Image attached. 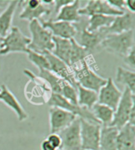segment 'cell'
Returning <instances> with one entry per match:
<instances>
[{"instance_id": "obj_2", "label": "cell", "mask_w": 135, "mask_h": 150, "mask_svg": "<svg viewBox=\"0 0 135 150\" xmlns=\"http://www.w3.org/2000/svg\"><path fill=\"white\" fill-rule=\"evenodd\" d=\"M29 29L31 34V41L28 49L40 54H43L44 52H52L54 49L53 36L48 29L42 26L40 21L38 20L30 21Z\"/></svg>"}, {"instance_id": "obj_34", "label": "cell", "mask_w": 135, "mask_h": 150, "mask_svg": "<svg viewBox=\"0 0 135 150\" xmlns=\"http://www.w3.org/2000/svg\"><path fill=\"white\" fill-rule=\"evenodd\" d=\"M73 1L74 0H54L53 5H55V13L57 14L63 6L72 3Z\"/></svg>"}, {"instance_id": "obj_25", "label": "cell", "mask_w": 135, "mask_h": 150, "mask_svg": "<svg viewBox=\"0 0 135 150\" xmlns=\"http://www.w3.org/2000/svg\"><path fill=\"white\" fill-rule=\"evenodd\" d=\"M38 71H39L38 77L42 78L49 86L52 93L61 94L62 87L66 81L61 79L59 77H58L57 75L49 70L38 69Z\"/></svg>"}, {"instance_id": "obj_29", "label": "cell", "mask_w": 135, "mask_h": 150, "mask_svg": "<svg viewBox=\"0 0 135 150\" xmlns=\"http://www.w3.org/2000/svg\"><path fill=\"white\" fill-rule=\"evenodd\" d=\"M27 55L29 62H32L34 66H36L37 69H45L50 70L49 63L44 54L37 53L29 50L27 52Z\"/></svg>"}, {"instance_id": "obj_35", "label": "cell", "mask_w": 135, "mask_h": 150, "mask_svg": "<svg viewBox=\"0 0 135 150\" xmlns=\"http://www.w3.org/2000/svg\"><path fill=\"white\" fill-rule=\"evenodd\" d=\"M125 6L126 8L129 10L130 13H134L135 12V1L134 0H127L125 1Z\"/></svg>"}, {"instance_id": "obj_17", "label": "cell", "mask_w": 135, "mask_h": 150, "mask_svg": "<svg viewBox=\"0 0 135 150\" xmlns=\"http://www.w3.org/2000/svg\"><path fill=\"white\" fill-rule=\"evenodd\" d=\"M20 1H10L5 10L0 13V38L5 37L12 28L13 16Z\"/></svg>"}, {"instance_id": "obj_11", "label": "cell", "mask_w": 135, "mask_h": 150, "mask_svg": "<svg viewBox=\"0 0 135 150\" xmlns=\"http://www.w3.org/2000/svg\"><path fill=\"white\" fill-rule=\"evenodd\" d=\"M122 92L119 89L112 78H107V82L98 92V104H104L115 111L122 97Z\"/></svg>"}, {"instance_id": "obj_30", "label": "cell", "mask_w": 135, "mask_h": 150, "mask_svg": "<svg viewBox=\"0 0 135 150\" xmlns=\"http://www.w3.org/2000/svg\"><path fill=\"white\" fill-rule=\"evenodd\" d=\"M66 100H67L70 103L78 105V91L77 88L73 87L69 83L66 82L62 88L61 94Z\"/></svg>"}, {"instance_id": "obj_15", "label": "cell", "mask_w": 135, "mask_h": 150, "mask_svg": "<svg viewBox=\"0 0 135 150\" xmlns=\"http://www.w3.org/2000/svg\"><path fill=\"white\" fill-rule=\"evenodd\" d=\"M134 13L125 12L122 15L115 17L114 21L109 27L100 29L106 36L107 34H119L134 30Z\"/></svg>"}, {"instance_id": "obj_24", "label": "cell", "mask_w": 135, "mask_h": 150, "mask_svg": "<svg viewBox=\"0 0 135 150\" xmlns=\"http://www.w3.org/2000/svg\"><path fill=\"white\" fill-rule=\"evenodd\" d=\"M91 111L95 119L100 122L102 127H107L112 124L115 111L111 108L96 103L91 108Z\"/></svg>"}, {"instance_id": "obj_14", "label": "cell", "mask_w": 135, "mask_h": 150, "mask_svg": "<svg viewBox=\"0 0 135 150\" xmlns=\"http://www.w3.org/2000/svg\"><path fill=\"white\" fill-rule=\"evenodd\" d=\"M0 101H2L6 106L10 108L15 113L20 122L25 121L29 118V114H27L15 95L7 88L5 84L0 86Z\"/></svg>"}, {"instance_id": "obj_37", "label": "cell", "mask_w": 135, "mask_h": 150, "mask_svg": "<svg viewBox=\"0 0 135 150\" xmlns=\"http://www.w3.org/2000/svg\"><path fill=\"white\" fill-rule=\"evenodd\" d=\"M59 150H61V149H59Z\"/></svg>"}, {"instance_id": "obj_23", "label": "cell", "mask_w": 135, "mask_h": 150, "mask_svg": "<svg viewBox=\"0 0 135 150\" xmlns=\"http://www.w3.org/2000/svg\"><path fill=\"white\" fill-rule=\"evenodd\" d=\"M78 105L81 108L91 110L93 105L98 102V93L90 90L78 85Z\"/></svg>"}, {"instance_id": "obj_1", "label": "cell", "mask_w": 135, "mask_h": 150, "mask_svg": "<svg viewBox=\"0 0 135 150\" xmlns=\"http://www.w3.org/2000/svg\"><path fill=\"white\" fill-rule=\"evenodd\" d=\"M104 50L112 54L125 57L134 47V31L119 34H107L100 44Z\"/></svg>"}, {"instance_id": "obj_13", "label": "cell", "mask_w": 135, "mask_h": 150, "mask_svg": "<svg viewBox=\"0 0 135 150\" xmlns=\"http://www.w3.org/2000/svg\"><path fill=\"white\" fill-rule=\"evenodd\" d=\"M40 23L45 29H48L52 33V36L59 37L62 39H74L78 34V30L73 24L66 21H54V20H41Z\"/></svg>"}, {"instance_id": "obj_38", "label": "cell", "mask_w": 135, "mask_h": 150, "mask_svg": "<svg viewBox=\"0 0 135 150\" xmlns=\"http://www.w3.org/2000/svg\"><path fill=\"white\" fill-rule=\"evenodd\" d=\"M81 150H83V149H81Z\"/></svg>"}, {"instance_id": "obj_9", "label": "cell", "mask_w": 135, "mask_h": 150, "mask_svg": "<svg viewBox=\"0 0 135 150\" xmlns=\"http://www.w3.org/2000/svg\"><path fill=\"white\" fill-rule=\"evenodd\" d=\"M78 116L63 109L51 107L49 109V122L51 134H58L66 129Z\"/></svg>"}, {"instance_id": "obj_6", "label": "cell", "mask_w": 135, "mask_h": 150, "mask_svg": "<svg viewBox=\"0 0 135 150\" xmlns=\"http://www.w3.org/2000/svg\"><path fill=\"white\" fill-rule=\"evenodd\" d=\"M134 94H133L127 88H124L122 97L117 105L114 113V118L110 126L116 127L118 129L126 126L129 122L130 111L135 105Z\"/></svg>"}, {"instance_id": "obj_16", "label": "cell", "mask_w": 135, "mask_h": 150, "mask_svg": "<svg viewBox=\"0 0 135 150\" xmlns=\"http://www.w3.org/2000/svg\"><path fill=\"white\" fill-rule=\"evenodd\" d=\"M117 150H135V127L129 123L119 129Z\"/></svg>"}, {"instance_id": "obj_18", "label": "cell", "mask_w": 135, "mask_h": 150, "mask_svg": "<svg viewBox=\"0 0 135 150\" xmlns=\"http://www.w3.org/2000/svg\"><path fill=\"white\" fill-rule=\"evenodd\" d=\"M81 1L74 0L73 3L68 4L59 11L54 21H66L68 23H77L80 21L81 16L79 14Z\"/></svg>"}, {"instance_id": "obj_3", "label": "cell", "mask_w": 135, "mask_h": 150, "mask_svg": "<svg viewBox=\"0 0 135 150\" xmlns=\"http://www.w3.org/2000/svg\"><path fill=\"white\" fill-rule=\"evenodd\" d=\"M24 74L29 78V81L27 82L25 88L26 99L36 105H40L38 99L41 105L47 103L52 93L49 86L42 78L34 75L31 70L25 69L24 70Z\"/></svg>"}, {"instance_id": "obj_5", "label": "cell", "mask_w": 135, "mask_h": 150, "mask_svg": "<svg viewBox=\"0 0 135 150\" xmlns=\"http://www.w3.org/2000/svg\"><path fill=\"white\" fill-rule=\"evenodd\" d=\"M30 41V37L26 36L18 26H12L7 35L1 38L0 55H7L11 53L27 54Z\"/></svg>"}, {"instance_id": "obj_32", "label": "cell", "mask_w": 135, "mask_h": 150, "mask_svg": "<svg viewBox=\"0 0 135 150\" xmlns=\"http://www.w3.org/2000/svg\"><path fill=\"white\" fill-rule=\"evenodd\" d=\"M124 59V62L127 65L128 67H130L132 70L134 71V70L135 69V50L134 47H133L132 49L130 50V52L128 53L125 57H123Z\"/></svg>"}, {"instance_id": "obj_27", "label": "cell", "mask_w": 135, "mask_h": 150, "mask_svg": "<svg viewBox=\"0 0 135 150\" xmlns=\"http://www.w3.org/2000/svg\"><path fill=\"white\" fill-rule=\"evenodd\" d=\"M116 82L124 86L135 95V73L122 67H118L115 75Z\"/></svg>"}, {"instance_id": "obj_7", "label": "cell", "mask_w": 135, "mask_h": 150, "mask_svg": "<svg viewBox=\"0 0 135 150\" xmlns=\"http://www.w3.org/2000/svg\"><path fill=\"white\" fill-rule=\"evenodd\" d=\"M81 149L99 150L101 125L80 119Z\"/></svg>"}, {"instance_id": "obj_4", "label": "cell", "mask_w": 135, "mask_h": 150, "mask_svg": "<svg viewBox=\"0 0 135 150\" xmlns=\"http://www.w3.org/2000/svg\"><path fill=\"white\" fill-rule=\"evenodd\" d=\"M88 60H84L83 62L71 68V70L79 86L98 93L106 84L107 79L102 78L92 69Z\"/></svg>"}, {"instance_id": "obj_12", "label": "cell", "mask_w": 135, "mask_h": 150, "mask_svg": "<svg viewBox=\"0 0 135 150\" xmlns=\"http://www.w3.org/2000/svg\"><path fill=\"white\" fill-rule=\"evenodd\" d=\"M125 12L118 11L112 7L106 0H90L88 1L86 6L83 8H80V16L90 17L94 14H103V15L118 17L122 15Z\"/></svg>"}, {"instance_id": "obj_31", "label": "cell", "mask_w": 135, "mask_h": 150, "mask_svg": "<svg viewBox=\"0 0 135 150\" xmlns=\"http://www.w3.org/2000/svg\"><path fill=\"white\" fill-rule=\"evenodd\" d=\"M46 139L50 142V144L55 148L56 150L61 149L62 147V139L58 134H50Z\"/></svg>"}, {"instance_id": "obj_26", "label": "cell", "mask_w": 135, "mask_h": 150, "mask_svg": "<svg viewBox=\"0 0 135 150\" xmlns=\"http://www.w3.org/2000/svg\"><path fill=\"white\" fill-rule=\"evenodd\" d=\"M115 17L103 15V14H94L89 17L88 25L86 27L87 31L90 33L100 31V29H106L109 27L114 21Z\"/></svg>"}, {"instance_id": "obj_8", "label": "cell", "mask_w": 135, "mask_h": 150, "mask_svg": "<svg viewBox=\"0 0 135 150\" xmlns=\"http://www.w3.org/2000/svg\"><path fill=\"white\" fill-rule=\"evenodd\" d=\"M58 134L62 139L61 150H81L80 119L78 117Z\"/></svg>"}, {"instance_id": "obj_33", "label": "cell", "mask_w": 135, "mask_h": 150, "mask_svg": "<svg viewBox=\"0 0 135 150\" xmlns=\"http://www.w3.org/2000/svg\"><path fill=\"white\" fill-rule=\"evenodd\" d=\"M107 3L112 7L116 9L118 11L125 12L126 6L124 0H107Z\"/></svg>"}, {"instance_id": "obj_10", "label": "cell", "mask_w": 135, "mask_h": 150, "mask_svg": "<svg viewBox=\"0 0 135 150\" xmlns=\"http://www.w3.org/2000/svg\"><path fill=\"white\" fill-rule=\"evenodd\" d=\"M43 54H44V56L48 61L50 70L52 72L57 75L61 79L69 83L73 87L76 88H78V84L76 81L74 74L71 68L67 64H66L63 61L55 56L52 52H44Z\"/></svg>"}, {"instance_id": "obj_36", "label": "cell", "mask_w": 135, "mask_h": 150, "mask_svg": "<svg viewBox=\"0 0 135 150\" xmlns=\"http://www.w3.org/2000/svg\"><path fill=\"white\" fill-rule=\"evenodd\" d=\"M40 149L41 150H56L53 147L47 139L44 140L40 144Z\"/></svg>"}, {"instance_id": "obj_20", "label": "cell", "mask_w": 135, "mask_h": 150, "mask_svg": "<svg viewBox=\"0 0 135 150\" xmlns=\"http://www.w3.org/2000/svg\"><path fill=\"white\" fill-rule=\"evenodd\" d=\"M104 36L105 35L103 33L101 30L95 33H90L87 31L86 28H84L81 32L80 41L78 43L90 53L92 51H93L97 47L100 46Z\"/></svg>"}, {"instance_id": "obj_19", "label": "cell", "mask_w": 135, "mask_h": 150, "mask_svg": "<svg viewBox=\"0 0 135 150\" xmlns=\"http://www.w3.org/2000/svg\"><path fill=\"white\" fill-rule=\"evenodd\" d=\"M119 129L112 126L101 127L99 150H117Z\"/></svg>"}, {"instance_id": "obj_28", "label": "cell", "mask_w": 135, "mask_h": 150, "mask_svg": "<svg viewBox=\"0 0 135 150\" xmlns=\"http://www.w3.org/2000/svg\"><path fill=\"white\" fill-rule=\"evenodd\" d=\"M72 44V49L70 53V67L72 68L75 67L84 60L89 59H90V53L87 50L81 46L75 39H71Z\"/></svg>"}, {"instance_id": "obj_21", "label": "cell", "mask_w": 135, "mask_h": 150, "mask_svg": "<svg viewBox=\"0 0 135 150\" xmlns=\"http://www.w3.org/2000/svg\"><path fill=\"white\" fill-rule=\"evenodd\" d=\"M52 40L54 42V49L52 50V53L70 67V53L72 49L71 40L62 39L55 36H53Z\"/></svg>"}, {"instance_id": "obj_22", "label": "cell", "mask_w": 135, "mask_h": 150, "mask_svg": "<svg viewBox=\"0 0 135 150\" xmlns=\"http://www.w3.org/2000/svg\"><path fill=\"white\" fill-rule=\"evenodd\" d=\"M23 3V1H22ZM51 9L47 6L41 4L37 8L31 9L28 7L25 3H22V11L19 14V18L22 20H26L28 21H32L33 20H38L41 21L43 20L42 18L44 16H48L51 13Z\"/></svg>"}]
</instances>
